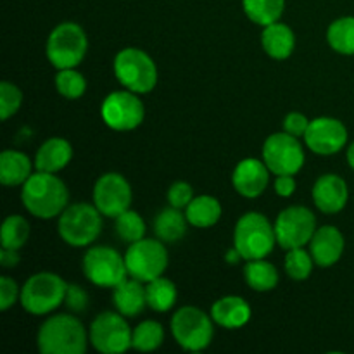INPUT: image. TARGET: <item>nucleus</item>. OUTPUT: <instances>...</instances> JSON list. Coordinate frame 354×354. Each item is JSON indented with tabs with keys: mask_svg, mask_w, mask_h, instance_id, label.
I'll list each match as a JSON object with an SVG mask.
<instances>
[{
	"mask_svg": "<svg viewBox=\"0 0 354 354\" xmlns=\"http://www.w3.org/2000/svg\"><path fill=\"white\" fill-rule=\"evenodd\" d=\"M21 201L24 209L40 220L61 216L68 207L69 192L66 183L55 173L37 171L23 183Z\"/></svg>",
	"mask_w": 354,
	"mask_h": 354,
	"instance_id": "f257e3e1",
	"label": "nucleus"
},
{
	"mask_svg": "<svg viewBox=\"0 0 354 354\" xmlns=\"http://www.w3.org/2000/svg\"><path fill=\"white\" fill-rule=\"evenodd\" d=\"M88 341L82 322L68 313L45 320L37 334L38 351L44 354H83Z\"/></svg>",
	"mask_w": 354,
	"mask_h": 354,
	"instance_id": "f03ea898",
	"label": "nucleus"
},
{
	"mask_svg": "<svg viewBox=\"0 0 354 354\" xmlns=\"http://www.w3.org/2000/svg\"><path fill=\"white\" fill-rule=\"evenodd\" d=\"M277 244L275 225L268 218L256 211L242 214L235 225L234 245L241 252L242 259H263L273 251Z\"/></svg>",
	"mask_w": 354,
	"mask_h": 354,
	"instance_id": "7ed1b4c3",
	"label": "nucleus"
},
{
	"mask_svg": "<svg viewBox=\"0 0 354 354\" xmlns=\"http://www.w3.org/2000/svg\"><path fill=\"white\" fill-rule=\"evenodd\" d=\"M102 216L95 204H71L59 216V235L71 248H86L102 232Z\"/></svg>",
	"mask_w": 354,
	"mask_h": 354,
	"instance_id": "20e7f679",
	"label": "nucleus"
},
{
	"mask_svg": "<svg viewBox=\"0 0 354 354\" xmlns=\"http://www.w3.org/2000/svg\"><path fill=\"white\" fill-rule=\"evenodd\" d=\"M114 75L127 90L149 93L158 85V68L147 52L135 47L120 50L114 57Z\"/></svg>",
	"mask_w": 354,
	"mask_h": 354,
	"instance_id": "39448f33",
	"label": "nucleus"
},
{
	"mask_svg": "<svg viewBox=\"0 0 354 354\" xmlns=\"http://www.w3.org/2000/svg\"><path fill=\"white\" fill-rule=\"evenodd\" d=\"M68 283L50 272L35 273L24 282L21 289V306L35 317L48 315L64 304Z\"/></svg>",
	"mask_w": 354,
	"mask_h": 354,
	"instance_id": "423d86ee",
	"label": "nucleus"
},
{
	"mask_svg": "<svg viewBox=\"0 0 354 354\" xmlns=\"http://www.w3.org/2000/svg\"><path fill=\"white\" fill-rule=\"evenodd\" d=\"M88 40L80 24L66 21L50 31L47 40V59L57 69L76 68L83 61Z\"/></svg>",
	"mask_w": 354,
	"mask_h": 354,
	"instance_id": "0eeeda50",
	"label": "nucleus"
},
{
	"mask_svg": "<svg viewBox=\"0 0 354 354\" xmlns=\"http://www.w3.org/2000/svg\"><path fill=\"white\" fill-rule=\"evenodd\" d=\"M213 318L196 306H183L173 315L171 334L176 344L187 351H203L214 335Z\"/></svg>",
	"mask_w": 354,
	"mask_h": 354,
	"instance_id": "6e6552de",
	"label": "nucleus"
},
{
	"mask_svg": "<svg viewBox=\"0 0 354 354\" xmlns=\"http://www.w3.org/2000/svg\"><path fill=\"white\" fill-rule=\"evenodd\" d=\"M128 275L147 283L158 279L168 268V251L159 239H142L133 242L124 254Z\"/></svg>",
	"mask_w": 354,
	"mask_h": 354,
	"instance_id": "1a4fd4ad",
	"label": "nucleus"
},
{
	"mask_svg": "<svg viewBox=\"0 0 354 354\" xmlns=\"http://www.w3.org/2000/svg\"><path fill=\"white\" fill-rule=\"evenodd\" d=\"M83 273L86 279L102 289H114L128 275L124 258L113 248L95 245L85 252Z\"/></svg>",
	"mask_w": 354,
	"mask_h": 354,
	"instance_id": "9d476101",
	"label": "nucleus"
},
{
	"mask_svg": "<svg viewBox=\"0 0 354 354\" xmlns=\"http://www.w3.org/2000/svg\"><path fill=\"white\" fill-rule=\"evenodd\" d=\"M90 344L102 354H121L131 348L133 330L124 320V315L104 311L90 325Z\"/></svg>",
	"mask_w": 354,
	"mask_h": 354,
	"instance_id": "9b49d317",
	"label": "nucleus"
},
{
	"mask_svg": "<svg viewBox=\"0 0 354 354\" xmlns=\"http://www.w3.org/2000/svg\"><path fill=\"white\" fill-rule=\"evenodd\" d=\"M100 116L111 130H135L144 121V102L140 100L138 93L131 92V90H116L104 99Z\"/></svg>",
	"mask_w": 354,
	"mask_h": 354,
	"instance_id": "f8f14e48",
	"label": "nucleus"
},
{
	"mask_svg": "<svg viewBox=\"0 0 354 354\" xmlns=\"http://www.w3.org/2000/svg\"><path fill=\"white\" fill-rule=\"evenodd\" d=\"M317 232V218L313 211L304 206L286 207L277 216L275 235L277 244L289 251L294 248H304L310 244Z\"/></svg>",
	"mask_w": 354,
	"mask_h": 354,
	"instance_id": "ddd939ff",
	"label": "nucleus"
},
{
	"mask_svg": "<svg viewBox=\"0 0 354 354\" xmlns=\"http://www.w3.org/2000/svg\"><path fill=\"white\" fill-rule=\"evenodd\" d=\"M263 161L275 175H296L304 166V151L297 137L272 133L263 145Z\"/></svg>",
	"mask_w": 354,
	"mask_h": 354,
	"instance_id": "4468645a",
	"label": "nucleus"
},
{
	"mask_svg": "<svg viewBox=\"0 0 354 354\" xmlns=\"http://www.w3.org/2000/svg\"><path fill=\"white\" fill-rule=\"evenodd\" d=\"M131 197L130 183L120 173H104L93 185V204L107 218H118L130 209Z\"/></svg>",
	"mask_w": 354,
	"mask_h": 354,
	"instance_id": "2eb2a0df",
	"label": "nucleus"
},
{
	"mask_svg": "<svg viewBox=\"0 0 354 354\" xmlns=\"http://www.w3.org/2000/svg\"><path fill=\"white\" fill-rule=\"evenodd\" d=\"M304 142L315 154L332 156L341 152L348 144V128L330 116H320L310 121Z\"/></svg>",
	"mask_w": 354,
	"mask_h": 354,
	"instance_id": "dca6fc26",
	"label": "nucleus"
},
{
	"mask_svg": "<svg viewBox=\"0 0 354 354\" xmlns=\"http://www.w3.org/2000/svg\"><path fill=\"white\" fill-rule=\"evenodd\" d=\"M270 169L265 161H259L256 158H245L235 166L234 175H232V183L234 189L248 199H256L261 196L268 187Z\"/></svg>",
	"mask_w": 354,
	"mask_h": 354,
	"instance_id": "f3484780",
	"label": "nucleus"
},
{
	"mask_svg": "<svg viewBox=\"0 0 354 354\" xmlns=\"http://www.w3.org/2000/svg\"><path fill=\"white\" fill-rule=\"evenodd\" d=\"M349 189L344 178L334 173H325L313 185V203L322 213L335 214L348 204Z\"/></svg>",
	"mask_w": 354,
	"mask_h": 354,
	"instance_id": "a211bd4d",
	"label": "nucleus"
},
{
	"mask_svg": "<svg viewBox=\"0 0 354 354\" xmlns=\"http://www.w3.org/2000/svg\"><path fill=\"white\" fill-rule=\"evenodd\" d=\"M310 252L315 259V265L322 268L335 265L344 252V237L341 230L332 225L317 228L310 241Z\"/></svg>",
	"mask_w": 354,
	"mask_h": 354,
	"instance_id": "6ab92c4d",
	"label": "nucleus"
},
{
	"mask_svg": "<svg viewBox=\"0 0 354 354\" xmlns=\"http://www.w3.org/2000/svg\"><path fill=\"white\" fill-rule=\"evenodd\" d=\"M211 318L220 327L234 330L251 320V306L241 296H225L211 306Z\"/></svg>",
	"mask_w": 354,
	"mask_h": 354,
	"instance_id": "aec40b11",
	"label": "nucleus"
},
{
	"mask_svg": "<svg viewBox=\"0 0 354 354\" xmlns=\"http://www.w3.org/2000/svg\"><path fill=\"white\" fill-rule=\"evenodd\" d=\"M73 158V147L66 138L54 137L41 144L35 156L37 171L57 173L69 165Z\"/></svg>",
	"mask_w": 354,
	"mask_h": 354,
	"instance_id": "412c9836",
	"label": "nucleus"
},
{
	"mask_svg": "<svg viewBox=\"0 0 354 354\" xmlns=\"http://www.w3.org/2000/svg\"><path fill=\"white\" fill-rule=\"evenodd\" d=\"M114 306L124 317H137L147 306V292L144 282L137 279H124L114 287L113 292Z\"/></svg>",
	"mask_w": 354,
	"mask_h": 354,
	"instance_id": "4be33fe9",
	"label": "nucleus"
},
{
	"mask_svg": "<svg viewBox=\"0 0 354 354\" xmlns=\"http://www.w3.org/2000/svg\"><path fill=\"white\" fill-rule=\"evenodd\" d=\"M261 44L270 57L283 61V59L290 57V54L294 52L296 37H294V31L290 30V26L277 21V23L265 26L261 35Z\"/></svg>",
	"mask_w": 354,
	"mask_h": 354,
	"instance_id": "5701e85b",
	"label": "nucleus"
},
{
	"mask_svg": "<svg viewBox=\"0 0 354 354\" xmlns=\"http://www.w3.org/2000/svg\"><path fill=\"white\" fill-rule=\"evenodd\" d=\"M30 158L19 151H3L0 154V182L6 187L23 185L31 173Z\"/></svg>",
	"mask_w": 354,
	"mask_h": 354,
	"instance_id": "b1692460",
	"label": "nucleus"
},
{
	"mask_svg": "<svg viewBox=\"0 0 354 354\" xmlns=\"http://www.w3.org/2000/svg\"><path fill=\"white\" fill-rule=\"evenodd\" d=\"M187 225L190 223L185 214L182 213V209L171 206L159 211L154 220V232L159 241H162L165 244H173V242H178L180 239L185 237Z\"/></svg>",
	"mask_w": 354,
	"mask_h": 354,
	"instance_id": "393cba45",
	"label": "nucleus"
},
{
	"mask_svg": "<svg viewBox=\"0 0 354 354\" xmlns=\"http://www.w3.org/2000/svg\"><path fill=\"white\" fill-rule=\"evenodd\" d=\"M185 216L192 227L209 228L221 218V204L213 196H197L185 207Z\"/></svg>",
	"mask_w": 354,
	"mask_h": 354,
	"instance_id": "a878e982",
	"label": "nucleus"
},
{
	"mask_svg": "<svg viewBox=\"0 0 354 354\" xmlns=\"http://www.w3.org/2000/svg\"><path fill=\"white\" fill-rule=\"evenodd\" d=\"M244 279L252 290L268 292L275 289L279 283V272L270 261L263 259H251L244 268Z\"/></svg>",
	"mask_w": 354,
	"mask_h": 354,
	"instance_id": "bb28decb",
	"label": "nucleus"
},
{
	"mask_svg": "<svg viewBox=\"0 0 354 354\" xmlns=\"http://www.w3.org/2000/svg\"><path fill=\"white\" fill-rule=\"evenodd\" d=\"M145 292H147V306L151 310L158 311V313H165V311L171 310L176 303V297H178V290H176L175 283L169 279H165L162 275L147 282Z\"/></svg>",
	"mask_w": 354,
	"mask_h": 354,
	"instance_id": "cd10ccee",
	"label": "nucleus"
},
{
	"mask_svg": "<svg viewBox=\"0 0 354 354\" xmlns=\"http://www.w3.org/2000/svg\"><path fill=\"white\" fill-rule=\"evenodd\" d=\"M242 7L252 23L265 28L280 21L286 9V0H242Z\"/></svg>",
	"mask_w": 354,
	"mask_h": 354,
	"instance_id": "c85d7f7f",
	"label": "nucleus"
},
{
	"mask_svg": "<svg viewBox=\"0 0 354 354\" xmlns=\"http://www.w3.org/2000/svg\"><path fill=\"white\" fill-rule=\"evenodd\" d=\"M327 41L337 54L354 55V16L335 19L327 30Z\"/></svg>",
	"mask_w": 354,
	"mask_h": 354,
	"instance_id": "c756f323",
	"label": "nucleus"
},
{
	"mask_svg": "<svg viewBox=\"0 0 354 354\" xmlns=\"http://www.w3.org/2000/svg\"><path fill=\"white\" fill-rule=\"evenodd\" d=\"M162 341H165L162 325L156 320H145L133 328L131 348L142 353L156 351L162 344Z\"/></svg>",
	"mask_w": 354,
	"mask_h": 354,
	"instance_id": "7c9ffc66",
	"label": "nucleus"
},
{
	"mask_svg": "<svg viewBox=\"0 0 354 354\" xmlns=\"http://www.w3.org/2000/svg\"><path fill=\"white\" fill-rule=\"evenodd\" d=\"M30 239V223L19 214H10L2 225V248L19 251Z\"/></svg>",
	"mask_w": 354,
	"mask_h": 354,
	"instance_id": "2f4dec72",
	"label": "nucleus"
},
{
	"mask_svg": "<svg viewBox=\"0 0 354 354\" xmlns=\"http://www.w3.org/2000/svg\"><path fill=\"white\" fill-rule=\"evenodd\" d=\"M114 220H116V234L121 241L133 244V242L142 241L145 237L147 227H145L144 218L137 211L127 209Z\"/></svg>",
	"mask_w": 354,
	"mask_h": 354,
	"instance_id": "473e14b6",
	"label": "nucleus"
},
{
	"mask_svg": "<svg viewBox=\"0 0 354 354\" xmlns=\"http://www.w3.org/2000/svg\"><path fill=\"white\" fill-rule=\"evenodd\" d=\"M283 266H286V272L290 279L306 280L313 272L315 259L311 252H308L304 248H294L287 251Z\"/></svg>",
	"mask_w": 354,
	"mask_h": 354,
	"instance_id": "72a5a7b5",
	"label": "nucleus"
},
{
	"mask_svg": "<svg viewBox=\"0 0 354 354\" xmlns=\"http://www.w3.org/2000/svg\"><path fill=\"white\" fill-rule=\"evenodd\" d=\"M55 88L66 99H80L86 90V80L75 68L59 69L55 76Z\"/></svg>",
	"mask_w": 354,
	"mask_h": 354,
	"instance_id": "f704fd0d",
	"label": "nucleus"
},
{
	"mask_svg": "<svg viewBox=\"0 0 354 354\" xmlns=\"http://www.w3.org/2000/svg\"><path fill=\"white\" fill-rule=\"evenodd\" d=\"M21 102H23V92L14 83H0V118L2 121H7L12 114H16L19 111Z\"/></svg>",
	"mask_w": 354,
	"mask_h": 354,
	"instance_id": "c9c22d12",
	"label": "nucleus"
},
{
	"mask_svg": "<svg viewBox=\"0 0 354 354\" xmlns=\"http://www.w3.org/2000/svg\"><path fill=\"white\" fill-rule=\"evenodd\" d=\"M194 199V189L187 182H175L168 190V203L169 206L185 209Z\"/></svg>",
	"mask_w": 354,
	"mask_h": 354,
	"instance_id": "e433bc0d",
	"label": "nucleus"
},
{
	"mask_svg": "<svg viewBox=\"0 0 354 354\" xmlns=\"http://www.w3.org/2000/svg\"><path fill=\"white\" fill-rule=\"evenodd\" d=\"M64 304L71 313H83L88 308V294L78 283H68Z\"/></svg>",
	"mask_w": 354,
	"mask_h": 354,
	"instance_id": "4c0bfd02",
	"label": "nucleus"
},
{
	"mask_svg": "<svg viewBox=\"0 0 354 354\" xmlns=\"http://www.w3.org/2000/svg\"><path fill=\"white\" fill-rule=\"evenodd\" d=\"M21 297L17 282L10 277H0V310L7 311Z\"/></svg>",
	"mask_w": 354,
	"mask_h": 354,
	"instance_id": "58836bf2",
	"label": "nucleus"
},
{
	"mask_svg": "<svg viewBox=\"0 0 354 354\" xmlns=\"http://www.w3.org/2000/svg\"><path fill=\"white\" fill-rule=\"evenodd\" d=\"M308 127H310V120L303 113H297V111L289 113L286 116V120H283V131H287V133L294 135L297 138L304 137Z\"/></svg>",
	"mask_w": 354,
	"mask_h": 354,
	"instance_id": "ea45409f",
	"label": "nucleus"
},
{
	"mask_svg": "<svg viewBox=\"0 0 354 354\" xmlns=\"http://www.w3.org/2000/svg\"><path fill=\"white\" fill-rule=\"evenodd\" d=\"M275 192L280 197H290L296 192V180L294 175H279L275 180Z\"/></svg>",
	"mask_w": 354,
	"mask_h": 354,
	"instance_id": "a19ab883",
	"label": "nucleus"
},
{
	"mask_svg": "<svg viewBox=\"0 0 354 354\" xmlns=\"http://www.w3.org/2000/svg\"><path fill=\"white\" fill-rule=\"evenodd\" d=\"M19 251L2 248V252H0V265L6 266V268H10V266H16L19 263Z\"/></svg>",
	"mask_w": 354,
	"mask_h": 354,
	"instance_id": "79ce46f5",
	"label": "nucleus"
},
{
	"mask_svg": "<svg viewBox=\"0 0 354 354\" xmlns=\"http://www.w3.org/2000/svg\"><path fill=\"white\" fill-rule=\"evenodd\" d=\"M242 259L241 252L237 251V248L234 245V249H230V251L227 252V261L230 263V265H235V263H239Z\"/></svg>",
	"mask_w": 354,
	"mask_h": 354,
	"instance_id": "37998d69",
	"label": "nucleus"
},
{
	"mask_svg": "<svg viewBox=\"0 0 354 354\" xmlns=\"http://www.w3.org/2000/svg\"><path fill=\"white\" fill-rule=\"evenodd\" d=\"M348 162H349V166L354 169V142L348 147Z\"/></svg>",
	"mask_w": 354,
	"mask_h": 354,
	"instance_id": "c03bdc74",
	"label": "nucleus"
}]
</instances>
